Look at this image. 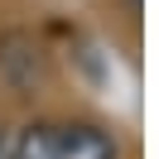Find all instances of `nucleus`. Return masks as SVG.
<instances>
[{
    "mask_svg": "<svg viewBox=\"0 0 159 159\" xmlns=\"http://www.w3.org/2000/svg\"><path fill=\"white\" fill-rule=\"evenodd\" d=\"M125 5H130V15H140V10H145V0H125Z\"/></svg>",
    "mask_w": 159,
    "mask_h": 159,
    "instance_id": "obj_2",
    "label": "nucleus"
},
{
    "mask_svg": "<svg viewBox=\"0 0 159 159\" xmlns=\"http://www.w3.org/2000/svg\"><path fill=\"white\" fill-rule=\"evenodd\" d=\"M0 159H120V140L97 120H34Z\"/></svg>",
    "mask_w": 159,
    "mask_h": 159,
    "instance_id": "obj_1",
    "label": "nucleus"
},
{
    "mask_svg": "<svg viewBox=\"0 0 159 159\" xmlns=\"http://www.w3.org/2000/svg\"><path fill=\"white\" fill-rule=\"evenodd\" d=\"M0 154H5V135H0Z\"/></svg>",
    "mask_w": 159,
    "mask_h": 159,
    "instance_id": "obj_3",
    "label": "nucleus"
}]
</instances>
